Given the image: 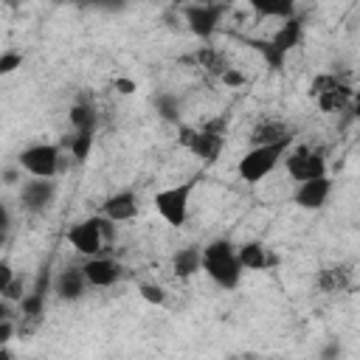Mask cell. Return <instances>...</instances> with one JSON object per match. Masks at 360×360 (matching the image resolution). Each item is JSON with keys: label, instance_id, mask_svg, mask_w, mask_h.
Masks as SVG:
<instances>
[{"label": "cell", "instance_id": "6da1fadb", "mask_svg": "<svg viewBox=\"0 0 360 360\" xmlns=\"http://www.w3.org/2000/svg\"><path fill=\"white\" fill-rule=\"evenodd\" d=\"M202 273L219 287V290H236L242 281V262L236 253V245L228 239H214L202 248Z\"/></svg>", "mask_w": 360, "mask_h": 360}, {"label": "cell", "instance_id": "7a4b0ae2", "mask_svg": "<svg viewBox=\"0 0 360 360\" xmlns=\"http://www.w3.org/2000/svg\"><path fill=\"white\" fill-rule=\"evenodd\" d=\"M292 149V138H284L278 143H267V146H250L239 163H236V174L245 183H262L267 174H273L278 169V163H284L287 152Z\"/></svg>", "mask_w": 360, "mask_h": 360}, {"label": "cell", "instance_id": "3957f363", "mask_svg": "<svg viewBox=\"0 0 360 360\" xmlns=\"http://www.w3.org/2000/svg\"><path fill=\"white\" fill-rule=\"evenodd\" d=\"M115 222L96 214V217H87V219H79L70 231H68V242L70 248L84 256V259H93V256H101L104 245L115 239Z\"/></svg>", "mask_w": 360, "mask_h": 360}, {"label": "cell", "instance_id": "277c9868", "mask_svg": "<svg viewBox=\"0 0 360 360\" xmlns=\"http://www.w3.org/2000/svg\"><path fill=\"white\" fill-rule=\"evenodd\" d=\"M197 180H183V183H174L169 188H160L155 197H152V205L158 211V217L172 225V228H183L186 219H188V208H191V191H194Z\"/></svg>", "mask_w": 360, "mask_h": 360}, {"label": "cell", "instance_id": "5b68a950", "mask_svg": "<svg viewBox=\"0 0 360 360\" xmlns=\"http://www.w3.org/2000/svg\"><path fill=\"white\" fill-rule=\"evenodd\" d=\"M17 166L31 174V177H42V180H53L59 166H62V149L56 143H48V141H39V143H31L25 146L20 155H17Z\"/></svg>", "mask_w": 360, "mask_h": 360}, {"label": "cell", "instance_id": "8992f818", "mask_svg": "<svg viewBox=\"0 0 360 360\" xmlns=\"http://www.w3.org/2000/svg\"><path fill=\"white\" fill-rule=\"evenodd\" d=\"M180 14L186 20V28L197 39H211L214 31L219 28L222 17L228 14V6L225 3H188L180 8Z\"/></svg>", "mask_w": 360, "mask_h": 360}, {"label": "cell", "instance_id": "52a82bcc", "mask_svg": "<svg viewBox=\"0 0 360 360\" xmlns=\"http://www.w3.org/2000/svg\"><path fill=\"white\" fill-rule=\"evenodd\" d=\"M284 169L295 183L326 174V152L321 146H292L284 158Z\"/></svg>", "mask_w": 360, "mask_h": 360}, {"label": "cell", "instance_id": "ba28073f", "mask_svg": "<svg viewBox=\"0 0 360 360\" xmlns=\"http://www.w3.org/2000/svg\"><path fill=\"white\" fill-rule=\"evenodd\" d=\"M180 143H183L191 155H197L200 160L214 163V160L219 158L222 146H225V135L211 132V129H205V127H180Z\"/></svg>", "mask_w": 360, "mask_h": 360}, {"label": "cell", "instance_id": "9c48e42d", "mask_svg": "<svg viewBox=\"0 0 360 360\" xmlns=\"http://www.w3.org/2000/svg\"><path fill=\"white\" fill-rule=\"evenodd\" d=\"M56 200V180H42V177H31L20 186V205L28 214H42L53 205Z\"/></svg>", "mask_w": 360, "mask_h": 360}, {"label": "cell", "instance_id": "30bf717a", "mask_svg": "<svg viewBox=\"0 0 360 360\" xmlns=\"http://www.w3.org/2000/svg\"><path fill=\"white\" fill-rule=\"evenodd\" d=\"M329 194H332V180H329V174H323V177L298 183L292 191V202L301 211H321L329 202Z\"/></svg>", "mask_w": 360, "mask_h": 360}, {"label": "cell", "instance_id": "8fae6325", "mask_svg": "<svg viewBox=\"0 0 360 360\" xmlns=\"http://www.w3.org/2000/svg\"><path fill=\"white\" fill-rule=\"evenodd\" d=\"M82 270H84L87 284H90V287H98V290L118 284L121 276H124V264H121L118 259H112V256H93V259H84Z\"/></svg>", "mask_w": 360, "mask_h": 360}, {"label": "cell", "instance_id": "7c38bea8", "mask_svg": "<svg viewBox=\"0 0 360 360\" xmlns=\"http://www.w3.org/2000/svg\"><path fill=\"white\" fill-rule=\"evenodd\" d=\"M87 278H84V270L82 267H76V264H68V267H62L56 276H53V284H51V290H53V295L59 298V301H82L84 298V292H87Z\"/></svg>", "mask_w": 360, "mask_h": 360}, {"label": "cell", "instance_id": "4fadbf2b", "mask_svg": "<svg viewBox=\"0 0 360 360\" xmlns=\"http://www.w3.org/2000/svg\"><path fill=\"white\" fill-rule=\"evenodd\" d=\"M98 214L107 217V219H112V222H129V219L138 217V194L129 191V188L115 191V194H110L101 202V211Z\"/></svg>", "mask_w": 360, "mask_h": 360}, {"label": "cell", "instance_id": "5bb4252c", "mask_svg": "<svg viewBox=\"0 0 360 360\" xmlns=\"http://www.w3.org/2000/svg\"><path fill=\"white\" fill-rule=\"evenodd\" d=\"M172 270L177 278H191L202 270V248L197 245H186L172 256Z\"/></svg>", "mask_w": 360, "mask_h": 360}, {"label": "cell", "instance_id": "9a60e30c", "mask_svg": "<svg viewBox=\"0 0 360 360\" xmlns=\"http://www.w3.org/2000/svg\"><path fill=\"white\" fill-rule=\"evenodd\" d=\"M284 138H292V132L278 121V118H262L253 132H250V143L253 146H267V143H278Z\"/></svg>", "mask_w": 360, "mask_h": 360}, {"label": "cell", "instance_id": "2e32d148", "mask_svg": "<svg viewBox=\"0 0 360 360\" xmlns=\"http://www.w3.org/2000/svg\"><path fill=\"white\" fill-rule=\"evenodd\" d=\"M236 253H239V262H242L245 270H264V267L273 264L270 250H267L259 239H250V242L236 245Z\"/></svg>", "mask_w": 360, "mask_h": 360}, {"label": "cell", "instance_id": "e0dca14e", "mask_svg": "<svg viewBox=\"0 0 360 360\" xmlns=\"http://www.w3.org/2000/svg\"><path fill=\"white\" fill-rule=\"evenodd\" d=\"M68 118H70L73 132H93V135H96V127H98V112H96V104H93L90 98H79V101L70 107Z\"/></svg>", "mask_w": 360, "mask_h": 360}, {"label": "cell", "instance_id": "ac0fdd59", "mask_svg": "<svg viewBox=\"0 0 360 360\" xmlns=\"http://www.w3.org/2000/svg\"><path fill=\"white\" fill-rule=\"evenodd\" d=\"M301 28H304V25H301V20H298V17H290V20H284V22L278 25V31L273 34V39H270V42H273L281 53H290V51L301 42Z\"/></svg>", "mask_w": 360, "mask_h": 360}, {"label": "cell", "instance_id": "d6986e66", "mask_svg": "<svg viewBox=\"0 0 360 360\" xmlns=\"http://www.w3.org/2000/svg\"><path fill=\"white\" fill-rule=\"evenodd\" d=\"M354 98V90L349 87V84H335L332 90H326V93H321V96H315V101H318V107L323 110V112H338V110H343L349 101Z\"/></svg>", "mask_w": 360, "mask_h": 360}, {"label": "cell", "instance_id": "ffe728a7", "mask_svg": "<svg viewBox=\"0 0 360 360\" xmlns=\"http://www.w3.org/2000/svg\"><path fill=\"white\" fill-rule=\"evenodd\" d=\"M315 284H318V290H323V292H340V290L349 287V267H343V264L323 267V270L318 273Z\"/></svg>", "mask_w": 360, "mask_h": 360}, {"label": "cell", "instance_id": "44dd1931", "mask_svg": "<svg viewBox=\"0 0 360 360\" xmlns=\"http://www.w3.org/2000/svg\"><path fill=\"white\" fill-rule=\"evenodd\" d=\"M250 8L259 17H278V20L295 17V3L292 0H250Z\"/></svg>", "mask_w": 360, "mask_h": 360}, {"label": "cell", "instance_id": "7402d4cb", "mask_svg": "<svg viewBox=\"0 0 360 360\" xmlns=\"http://www.w3.org/2000/svg\"><path fill=\"white\" fill-rule=\"evenodd\" d=\"M197 62H200V68H205L208 73H214V76H225V70H231V65H228V59L219 53V51H214L211 45H202L200 51H197Z\"/></svg>", "mask_w": 360, "mask_h": 360}, {"label": "cell", "instance_id": "603a6c76", "mask_svg": "<svg viewBox=\"0 0 360 360\" xmlns=\"http://www.w3.org/2000/svg\"><path fill=\"white\" fill-rule=\"evenodd\" d=\"M45 287H48V281L39 278V284L34 287V292H25V298L20 301L22 318H39L42 315V309H45Z\"/></svg>", "mask_w": 360, "mask_h": 360}, {"label": "cell", "instance_id": "cb8c5ba5", "mask_svg": "<svg viewBox=\"0 0 360 360\" xmlns=\"http://www.w3.org/2000/svg\"><path fill=\"white\" fill-rule=\"evenodd\" d=\"M180 98L174 96V93H158L155 96V110H158V115L163 118V121H169V124H177L180 121Z\"/></svg>", "mask_w": 360, "mask_h": 360}, {"label": "cell", "instance_id": "d4e9b609", "mask_svg": "<svg viewBox=\"0 0 360 360\" xmlns=\"http://www.w3.org/2000/svg\"><path fill=\"white\" fill-rule=\"evenodd\" d=\"M65 146H68V152L73 155L76 163H84L87 155H90V149H93V132H73L65 141Z\"/></svg>", "mask_w": 360, "mask_h": 360}, {"label": "cell", "instance_id": "484cf974", "mask_svg": "<svg viewBox=\"0 0 360 360\" xmlns=\"http://www.w3.org/2000/svg\"><path fill=\"white\" fill-rule=\"evenodd\" d=\"M138 295H141L146 304H152V307H163V304L169 301L166 287H160V284H155V281H141V284H138Z\"/></svg>", "mask_w": 360, "mask_h": 360}, {"label": "cell", "instance_id": "4316f807", "mask_svg": "<svg viewBox=\"0 0 360 360\" xmlns=\"http://www.w3.org/2000/svg\"><path fill=\"white\" fill-rule=\"evenodd\" d=\"M253 48H256V51L264 56V62H267L270 68H276V70H278V68H284L287 53H281V51H278L273 42H253Z\"/></svg>", "mask_w": 360, "mask_h": 360}, {"label": "cell", "instance_id": "83f0119b", "mask_svg": "<svg viewBox=\"0 0 360 360\" xmlns=\"http://www.w3.org/2000/svg\"><path fill=\"white\" fill-rule=\"evenodd\" d=\"M22 65V53L20 51H3L0 53V76H8V73H14L17 68Z\"/></svg>", "mask_w": 360, "mask_h": 360}, {"label": "cell", "instance_id": "f1b7e54d", "mask_svg": "<svg viewBox=\"0 0 360 360\" xmlns=\"http://www.w3.org/2000/svg\"><path fill=\"white\" fill-rule=\"evenodd\" d=\"M318 360H343V343L338 338H329L321 349H318Z\"/></svg>", "mask_w": 360, "mask_h": 360}, {"label": "cell", "instance_id": "f546056e", "mask_svg": "<svg viewBox=\"0 0 360 360\" xmlns=\"http://www.w3.org/2000/svg\"><path fill=\"white\" fill-rule=\"evenodd\" d=\"M112 87H115L121 96H129V93H135V90H138L135 79H127V76H118V79H112Z\"/></svg>", "mask_w": 360, "mask_h": 360}, {"label": "cell", "instance_id": "4dcf8cb0", "mask_svg": "<svg viewBox=\"0 0 360 360\" xmlns=\"http://www.w3.org/2000/svg\"><path fill=\"white\" fill-rule=\"evenodd\" d=\"M14 278H17V273L11 270V264L8 262H0V292H6Z\"/></svg>", "mask_w": 360, "mask_h": 360}, {"label": "cell", "instance_id": "1f68e13d", "mask_svg": "<svg viewBox=\"0 0 360 360\" xmlns=\"http://www.w3.org/2000/svg\"><path fill=\"white\" fill-rule=\"evenodd\" d=\"M222 82H225L228 87H242V84H245V76H242V73H239L236 68H231V70H225Z\"/></svg>", "mask_w": 360, "mask_h": 360}, {"label": "cell", "instance_id": "d6a6232c", "mask_svg": "<svg viewBox=\"0 0 360 360\" xmlns=\"http://www.w3.org/2000/svg\"><path fill=\"white\" fill-rule=\"evenodd\" d=\"M20 180H22V169H20V166L3 172V183H6V186H14V183H20ZM20 186H22V183H20Z\"/></svg>", "mask_w": 360, "mask_h": 360}, {"label": "cell", "instance_id": "836d02e7", "mask_svg": "<svg viewBox=\"0 0 360 360\" xmlns=\"http://www.w3.org/2000/svg\"><path fill=\"white\" fill-rule=\"evenodd\" d=\"M11 335H14V323H11V318L0 321V343H3V346L11 340Z\"/></svg>", "mask_w": 360, "mask_h": 360}, {"label": "cell", "instance_id": "e575fe53", "mask_svg": "<svg viewBox=\"0 0 360 360\" xmlns=\"http://www.w3.org/2000/svg\"><path fill=\"white\" fill-rule=\"evenodd\" d=\"M0 231H3V236L11 231V211H8V205L0 208Z\"/></svg>", "mask_w": 360, "mask_h": 360}, {"label": "cell", "instance_id": "d590c367", "mask_svg": "<svg viewBox=\"0 0 360 360\" xmlns=\"http://www.w3.org/2000/svg\"><path fill=\"white\" fill-rule=\"evenodd\" d=\"M0 360H14V354H11V352L3 346V352H0Z\"/></svg>", "mask_w": 360, "mask_h": 360}, {"label": "cell", "instance_id": "8d00e7d4", "mask_svg": "<svg viewBox=\"0 0 360 360\" xmlns=\"http://www.w3.org/2000/svg\"><path fill=\"white\" fill-rule=\"evenodd\" d=\"M352 101H354V110H357V118H360V90L354 93V98H352Z\"/></svg>", "mask_w": 360, "mask_h": 360}, {"label": "cell", "instance_id": "74e56055", "mask_svg": "<svg viewBox=\"0 0 360 360\" xmlns=\"http://www.w3.org/2000/svg\"><path fill=\"white\" fill-rule=\"evenodd\" d=\"M231 360H239V357H231Z\"/></svg>", "mask_w": 360, "mask_h": 360}]
</instances>
